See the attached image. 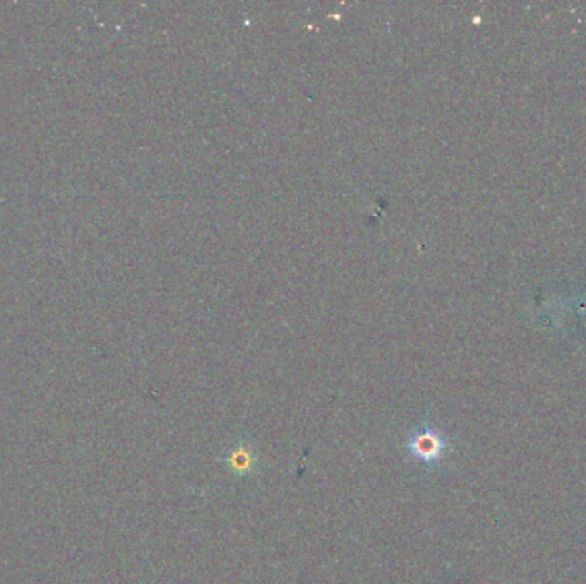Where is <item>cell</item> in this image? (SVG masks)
I'll return each mask as SVG.
<instances>
[{
    "mask_svg": "<svg viewBox=\"0 0 586 584\" xmlns=\"http://www.w3.org/2000/svg\"><path fill=\"white\" fill-rule=\"evenodd\" d=\"M444 448L446 444L442 436L429 427L419 428L407 440V449L411 454V458L424 465H432L440 461Z\"/></svg>",
    "mask_w": 586,
    "mask_h": 584,
    "instance_id": "1",
    "label": "cell"
},
{
    "mask_svg": "<svg viewBox=\"0 0 586 584\" xmlns=\"http://www.w3.org/2000/svg\"><path fill=\"white\" fill-rule=\"evenodd\" d=\"M227 461H228V465L232 467L235 473H238V475H250V473H254L256 471V468L254 467L258 463V459L250 453V448L242 446V444H238L237 448H234L228 453Z\"/></svg>",
    "mask_w": 586,
    "mask_h": 584,
    "instance_id": "2",
    "label": "cell"
}]
</instances>
